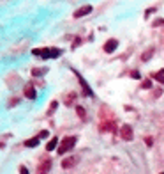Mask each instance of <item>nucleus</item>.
<instances>
[{"label":"nucleus","instance_id":"f257e3e1","mask_svg":"<svg viewBox=\"0 0 164 174\" xmlns=\"http://www.w3.org/2000/svg\"><path fill=\"white\" fill-rule=\"evenodd\" d=\"M32 53L42 59H57L62 53V50L60 48H39V50H32Z\"/></svg>","mask_w":164,"mask_h":174},{"label":"nucleus","instance_id":"f03ea898","mask_svg":"<svg viewBox=\"0 0 164 174\" xmlns=\"http://www.w3.org/2000/svg\"><path fill=\"white\" fill-rule=\"evenodd\" d=\"M74 146H76V137H65V139L60 142V146L57 147V151H58L60 155H65L67 151H71Z\"/></svg>","mask_w":164,"mask_h":174},{"label":"nucleus","instance_id":"7ed1b4c3","mask_svg":"<svg viewBox=\"0 0 164 174\" xmlns=\"http://www.w3.org/2000/svg\"><path fill=\"white\" fill-rule=\"evenodd\" d=\"M120 137H122L124 140H132L134 133H132V128H131L129 124H124V126L120 128Z\"/></svg>","mask_w":164,"mask_h":174},{"label":"nucleus","instance_id":"20e7f679","mask_svg":"<svg viewBox=\"0 0 164 174\" xmlns=\"http://www.w3.org/2000/svg\"><path fill=\"white\" fill-rule=\"evenodd\" d=\"M74 75L78 76V80H80V83H81V87H83V93H85L86 96H93V93H92V89H90V85L85 82V78H83V76H81V75L76 71V69H74Z\"/></svg>","mask_w":164,"mask_h":174},{"label":"nucleus","instance_id":"39448f33","mask_svg":"<svg viewBox=\"0 0 164 174\" xmlns=\"http://www.w3.org/2000/svg\"><path fill=\"white\" fill-rule=\"evenodd\" d=\"M116 48H118V41H116V39H108L104 43V52L106 53H113Z\"/></svg>","mask_w":164,"mask_h":174},{"label":"nucleus","instance_id":"423d86ee","mask_svg":"<svg viewBox=\"0 0 164 174\" xmlns=\"http://www.w3.org/2000/svg\"><path fill=\"white\" fill-rule=\"evenodd\" d=\"M90 13H92V6H83V7L74 11V18H83V16H86Z\"/></svg>","mask_w":164,"mask_h":174},{"label":"nucleus","instance_id":"0eeeda50","mask_svg":"<svg viewBox=\"0 0 164 174\" xmlns=\"http://www.w3.org/2000/svg\"><path fill=\"white\" fill-rule=\"evenodd\" d=\"M25 96H27L28 100H35V98H37V93H35V89H34L32 83L25 85Z\"/></svg>","mask_w":164,"mask_h":174},{"label":"nucleus","instance_id":"6e6552de","mask_svg":"<svg viewBox=\"0 0 164 174\" xmlns=\"http://www.w3.org/2000/svg\"><path fill=\"white\" fill-rule=\"evenodd\" d=\"M50 167H51V160H44L41 163V167H39V174H46L50 170Z\"/></svg>","mask_w":164,"mask_h":174},{"label":"nucleus","instance_id":"1a4fd4ad","mask_svg":"<svg viewBox=\"0 0 164 174\" xmlns=\"http://www.w3.org/2000/svg\"><path fill=\"white\" fill-rule=\"evenodd\" d=\"M58 147V139L57 137H53L48 144H46V151H53V149H57Z\"/></svg>","mask_w":164,"mask_h":174},{"label":"nucleus","instance_id":"9d476101","mask_svg":"<svg viewBox=\"0 0 164 174\" xmlns=\"http://www.w3.org/2000/svg\"><path fill=\"white\" fill-rule=\"evenodd\" d=\"M74 163H76V156H71V158H67V160L62 162V167L64 169H69V167H73Z\"/></svg>","mask_w":164,"mask_h":174},{"label":"nucleus","instance_id":"9b49d317","mask_svg":"<svg viewBox=\"0 0 164 174\" xmlns=\"http://www.w3.org/2000/svg\"><path fill=\"white\" fill-rule=\"evenodd\" d=\"M37 144H39V137H34V139H28V140L25 142V146H27V147H35Z\"/></svg>","mask_w":164,"mask_h":174},{"label":"nucleus","instance_id":"f8f14e48","mask_svg":"<svg viewBox=\"0 0 164 174\" xmlns=\"http://www.w3.org/2000/svg\"><path fill=\"white\" fill-rule=\"evenodd\" d=\"M48 69H44V68H37V69H32V75L34 76H41V75H44Z\"/></svg>","mask_w":164,"mask_h":174},{"label":"nucleus","instance_id":"ddd939ff","mask_svg":"<svg viewBox=\"0 0 164 174\" xmlns=\"http://www.w3.org/2000/svg\"><path fill=\"white\" fill-rule=\"evenodd\" d=\"M154 78L164 83V69H161V73H155V75H154Z\"/></svg>","mask_w":164,"mask_h":174},{"label":"nucleus","instance_id":"4468645a","mask_svg":"<svg viewBox=\"0 0 164 174\" xmlns=\"http://www.w3.org/2000/svg\"><path fill=\"white\" fill-rule=\"evenodd\" d=\"M76 112H78V116L81 117V119H85L86 116H85V108L83 107H76Z\"/></svg>","mask_w":164,"mask_h":174},{"label":"nucleus","instance_id":"2eb2a0df","mask_svg":"<svg viewBox=\"0 0 164 174\" xmlns=\"http://www.w3.org/2000/svg\"><path fill=\"white\" fill-rule=\"evenodd\" d=\"M152 53H154V48H150V50H148V52H145V53H143V57H141V59H143V60H148V59H150V55H152Z\"/></svg>","mask_w":164,"mask_h":174},{"label":"nucleus","instance_id":"dca6fc26","mask_svg":"<svg viewBox=\"0 0 164 174\" xmlns=\"http://www.w3.org/2000/svg\"><path fill=\"white\" fill-rule=\"evenodd\" d=\"M141 87H143V89H150V87H152V80H145Z\"/></svg>","mask_w":164,"mask_h":174},{"label":"nucleus","instance_id":"f3484780","mask_svg":"<svg viewBox=\"0 0 164 174\" xmlns=\"http://www.w3.org/2000/svg\"><path fill=\"white\" fill-rule=\"evenodd\" d=\"M46 137H48V130H42L39 133V139H46Z\"/></svg>","mask_w":164,"mask_h":174},{"label":"nucleus","instance_id":"a211bd4d","mask_svg":"<svg viewBox=\"0 0 164 174\" xmlns=\"http://www.w3.org/2000/svg\"><path fill=\"white\" fill-rule=\"evenodd\" d=\"M19 174H28V169H27L25 165H21V167H19Z\"/></svg>","mask_w":164,"mask_h":174},{"label":"nucleus","instance_id":"6ab92c4d","mask_svg":"<svg viewBox=\"0 0 164 174\" xmlns=\"http://www.w3.org/2000/svg\"><path fill=\"white\" fill-rule=\"evenodd\" d=\"M55 108H57V101H53V103H51V108H50V114H51V112L55 110Z\"/></svg>","mask_w":164,"mask_h":174},{"label":"nucleus","instance_id":"aec40b11","mask_svg":"<svg viewBox=\"0 0 164 174\" xmlns=\"http://www.w3.org/2000/svg\"><path fill=\"white\" fill-rule=\"evenodd\" d=\"M131 76H132V78H139V73H138V71H132Z\"/></svg>","mask_w":164,"mask_h":174},{"label":"nucleus","instance_id":"412c9836","mask_svg":"<svg viewBox=\"0 0 164 174\" xmlns=\"http://www.w3.org/2000/svg\"><path fill=\"white\" fill-rule=\"evenodd\" d=\"M161 174H162V172H161Z\"/></svg>","mask_w":164,"mask_h":174}]
</instances>
